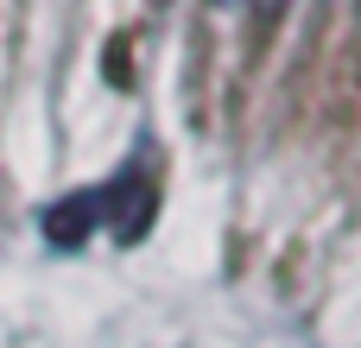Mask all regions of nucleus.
<instances>
[{
  "label": "nucleus",
  "mask_w": 361,
  "mask_h": 348,
  "mask_svg": "<svg viewBox=\"0 0 361 348\" xmlns=\"http://www.w3.org/2000/svg\"><path fill=\"white\" fill-rule=\"evenodd\" d=\"M102 209H108V190H76V197H63L57 209H44V241H51V247H82L89 228L102 222Z\"/></svg>",
  "instance_id": "f257e3e1"
},
{
  "label": "nucleus",
  "mask_w": 361,
  "mask_h": 348,
  "mask_svg": "<svg viewBox=\"0 0 361 348\" xmlns=\"http://www.w3.org/2000/svg\"><path fill=\"white\" fill-rule=\"evenodd\" d=\"M247 6H254V13H279L286 0H247Z\"/></svg>",
  "instance_id": "f03ea898"
}]
</instances>
